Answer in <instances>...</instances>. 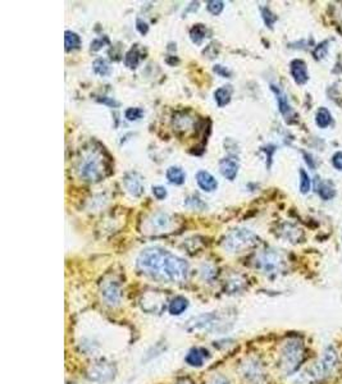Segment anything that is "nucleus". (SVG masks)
I'll use <instances>...</instances> for the list:
<instances>
[{"instance_id":"obj_1","label":"nucleus","mask_w":342,"mask_h":384,"mask_svg":"<svg viewBox=\"0 0 342 384\" xmlns=\"http://www.w3.org/2000/svg\"><path fill=\"white\" fill-rule=\"evenodd\" d=\"M137 268L149 277L167 283H181L189 275L187 261L162 247L141 251L137 257Z\"/></svg>"},{"instance_id":"obj_25","label":"nucleus","mask_w":342,"mask_h":384,"mask_svg":"<svg viewBox=\"0 0 342 384\" xmlns=\"http://www.w3.org/2000/svg\"><path fill=\"white\" fill-rule=\"evenodd\" d=\"M187 306H189V301L185 299V297H176V299H173L170 303V313L172 315H179V314H182L186 309H187Z\"/></svg>"},{"instance_id":"obj_4","label":"nucleus","mask_w":342,"mask_h":384,"mask_svg":"<svg viewBox=\"0 0 342 384\" xmlns=\"http://www.w3.org/2000/svg\"><path fill=\"white\" fill-rule=\"evenodd\" d=\"M104 160L95 151L86 154L85 157L81 158L77 166L80 178L87 182H99L100 179L104 178Z\"/></svg>"},{"instance_id":"obj_12","label":"nucleus","mask_w":342,"mask_h":384,"mask_svg":"<svg viewBox=\"0 0 342 384\" xmlns=\"http://www.w3.org/2000/svg\"><path fill=\"white\" fill-rule=\"evenodd\" d=\"M290 72L292 76L293 81L297 85H305L309 81V73H308V67L304 60L301 59H295L290 64Z\"/></svg>"},{"instance_id":"obj_32","label":"nucleus","mask_w":342,"mask_h":384,"mask_svg":"<svg viewBox=\"0 0 342 384\" xmlns=\"http://www.w3.org/2000/svg\"><path fill=\"white\" fill-rule=\"evenodd\" d=\"M332 165L337 170H342V151H337L332 157Z\"/></svg>"},{"instance_id":"obj_6","label":"nucleus","mask_w":342,"mask_h":384,"mask_svg":"<svg viewBox=\"0 0 342 384\" xmlns=\"http://www.w3.org/2000/svg\"><path fill=\"white\" fill-rule=\"evenodd\" d=\"M337 362H339V355L337 351L335 350L333 346H328L324 352H323L322 360L319 361V365L314 369L316 378L322 379L324 377H329L332 374L335 369L337 368Z\"/></svg>"},{"instance_id":"obj_20","label":"nucleus","mask_w":342,"mask_h":384,"mask_svg":"<svg viewBox=\"0 0 342 384\" xmlns=\"http://www.w3.org/2000/svg\"><path fill=\"white\" fill-rule=\"evenodd\" d=\"M92 69H94L96 75L101 76V77H108V76H111L112 73L111 64H109L107 59L104 58L95 59L94 63H92Z\"/></svg>"},{"instance_id":"obj_22","label":"nucleus","mask_w":342,"mask_h":384,"mask_svg":"<svg viewBox=\"0 0 342 384\" xmlns=\"http://www.w3.org/2000/svg\"><path fill=\"white\" fill-rule=\"evenodd\" d=\"M206 32H208L206 27L201 25V23H198V25H195L193 28L190 29V39H191L194 44L200 45L202 40L206 37Z\"/></svg>"},{"instance_id":"obj_33","label":"nucleus","mask_w":342,"mask_h":384,"mask_svg":"<svg viewBox=\"0 0 342 384\" xmlns=\"http://www.w3.org/2000/svg\"><path fill=\"white\" fill-rule=\"evenodd\" d=\"M214 72L217 73V75L222 76V77H226V79H228V77L231 76V71H229V69L219 64L214 65Z\"/></svg>"},{"instance_id":"obj_18","label":"nucleus","mask_w":342,"mask_h":384,"mask_svg":"<svg viewBox=\"0 0 342 384\" xmlns=\"http://www.w3.org/2000/svg\"><path fill=\"white\" fill-rule=\"evenodd\" d=\"M232 88L231 86H223L215 90L214 92V100L219 108H223L231 101Z\"/></svg>"},{"instance_id":"obj_9","label":"nucleus","mask_w":342,"mask_h":384,"mask_svg":"<svg viewBox=\"0 0 342 384\" xmlns=\"http://www.w3.org/2000/svg\"><path fill=\"white\" fill-rule=\"evenodd\" d=\"M123 185L131 195L135 197H140L145 192V186L142 183V178L140 174L135 172L127 173L123 178Z\"/></svg>"},{"instance_id":"obj_16","label":"nucleus","mask_w":342,"mask_h":384,"mask_svg":"<svg viewBox=\"0 0 342 384\" xmlns=\"http://www.w3.org/2000/svg\"><path fill=\"white\" fill-rule=\"evenodd\" d=\"M315 191L324 201H328V200L333 199L336 195V190L332 183L326 182V181H323V179L319 178H316L315 181Z\"/></svg>"},{"instance_id":"obj_11","label":"nucleus","mask_w":342,"mask_h":384,"mask_svg":"<svg viewBox=\"0 0 342 384\" xmlns=\"http://www.w3.org/2000/svg\"><path fill=\"white\" fill-rule=\"evenodd\" d=\"M244 375L253 384H263L264 371L261 365L255 360H249L244 364Z\"/></svg>"},{"instance_id":"obj_28","label":"nucleus","mask_w":342,"mask_h":384,"mask_svg":"<svg viewBox=\"0 0 342 384\" xmlns=\"http://www.w3.org/2000/svg\"><path fill=\"white\" fill-rule=\"evenodd\" d=\"M185 205L187 208L195 209V210H204L206 208L205 202L201 201V200L198 197V196H189L185 201Z\"/></svg>"},{"instance_id":"obj_10","label":"nucleus","mask_w":342,"mask_h":384,"mask_svg":"<svg viewBox=\"0 0 342 384\" xmlns=\"http://www.w3.org/2000/svg\"><path fill=\"white\" fill-rule=\"evenodd\" d=\"M271 88L272 91L274 92V95H276V99H277L280 113L284 115V118L287 122H290L291 118L296 117V114H295V111L292 110V108H291L290 103H288V99H287L286 94H285V92L276 85H272Z\"/></svg>"},{"instance_id":"obj_35","label":"nucleus","mask_w":342,"mask_h":384,"mask_svg":"<svg viewBox=\"0 0 342 384\" xmlns=\"http://www.w3.org/2000/svg\"><path fill=\"white\" fill-rule=\"evenodd\" d=\"M105 43H108V39H95L91 43V50L92 52H98V50H100L101 48H103V45H104Z\"/></svg>"},{"instance_id":"obj_31","label":"nucleus","mask_w":342,"mask_h":384,"mask_svg":"<svg viewBox=\"0 0 342 384\" xmlns=\"http://www.w3.org/2000/svg\"><path fill=\"white\" fill-rule=\"evenodd\" d=\"M153 195L155 196V199L164 200L167 197V189L163 186H154Z\"/></svg>"},{"instance_id":"obj_19","label":"nucleus","mask_w":342,"mask_h":384,"mask_svg":"<svg viewBox=\"0 0 342 384\" xmlns=\"http://www.w3.org/2000/svg\"><path fill=\"white\" fill-rule=\"evenodd\" d=\"M205 354H208L204 350L200 349H194L187 354L186 356V362L190 365V366H195V368H199L201 366L202 362H204V357H205Z\"/></svg>"},{"instance_id":"obj_26","label":"nucleus","mask_w":342,"mask_h":384,"mask_svg":"<svg viewBox=\"0 0 342 384\" xmlns=\"http://www.w3.org/2000/svg\"><path fill=\"white\" fill-rule=\"evenodd\" d=\"M312 187V179L309 174L304 169H300V191L301 193H308Z\"/></svg>"},{"instance_id":"obj_36","label":"nucleus","mask_w":342,"mask_h":384,"mask_svg":"<svg viewBox=\"0 0 342 384\" xmlns=\"http://www.w3.org/2000/svg\"><path fill=\"white\" fill-rule=\"evenodd\" d=\"M99 101H100V103H103V104H105V105H109V107H111V108L119 107V103L114 100L113 98H103V99H99Z\"/></svg>"},{"instance_id":"obj_24","label":"nucleus","mask_w":342,"mask_h":384,"mask_svg":"<svg viewBox=\"0 0 342 384\" xmlns=\"http://www.w3.org/2000/svg\"><path fill=\"white\" fill-rule=\"evenodd\" d=\"M139 63H140V52H139V49L135 46V48H131V49L126 53L124 65L130 69H135L137 68Z\"/></svg>"},{"instance_id":"obj_23","label":"nucleus","mask_w":342,"mask_h":384,"mask_svg":"<svg viewBox=\"0 0 342 384\" xmlns=\"http://www.w3.org/2000/svg\"><path fill=\"white\" fill-rule=\"evenodd\" d=\"M315 123L319 128H327L329 124L332 123V115H331V111L327 108L323 107L316 111Z\"/></svg>"},{"instance_id":"obj_5","label":"nucleus","mask_w":342,"mask_h":384,"mask_svg":"<svg viewBox=\"0 0 342 384\" xmlns=\"http://www.w3.org/2000/svg\"><path fill=\"white\" fill-rule=\"evenodd\" d=\"M255 267L267 275H274L284 271L285 260L276 251L267 250L257 255L255 259Z\"/></svg>"},{"instance_id":"obj_27","label":"nucleus","mask_w":342,"mask_h":384,"mask_svg":"<svg viewBox=\"0 0 342 384\" xmlns=\"http://www.w3.org/2000/svg\"><path fill=\"white\" fill-rule=\"evenodd\" d=\"M206 9L213 16H218L222 13V10L225 9V3L219 1V0H209V1H206Z\"/></svg>"},{"instance_id":"obj_14","label":"nucleus","mask_w":342,"mask_h":384,"mask_svg":"<svg viewBox=\"0 0 342 384\" xmlns=\"http://www.w3.org/2000/svg\"><path fill=\"white\" fill-rule=\"evenodd\" d=\"M196 183L205 192H213L218 189V181L206 170H199L196 173Z\"/></svg>"},{"instance_id":"obj_29","label":"nucleus","mask_w":342,"mask_h":384,"mask_svg":"<svg viewBox=\"0 0 342 384\" xmlns=\"http://www.w3.org/2000/svg\"><path fill=\"white\" fill-rule=\"evenodd\" d=\"M124 117L131 122L139 121L143 117V110L141 108H128L127 110L124 111Z\"/></svg>"},{"instance_id":"obj_3","label":"nucleus","mask_w":342,"mask_h":384,"mask_svg":"<svg viewBox=\"0 0 342 384\" xmlns=\"http://www.w3.org/2000/svg\"><path fill=\"white\" fill-rule=\"evenodd\" d=\"M257 241H259L257 236L253 233L250 229L237 228L226 236L222 242V246L229 252L238 254V252H244L249 248L254 247L255 245H257Z\"/></svg>"},{"instance_id":"obj_7","label":"nucleus","mask_w":342,"mask_h":384,"mask_svg":"<svg viewBox=\"0 0 342 384\" xmlns=\"http://www.w3.org/2000/svg\"><path fill=\"white\" fill-rule=\"evenodd\" d=\"M172 227V218L166 213H155L147 219L146 229L151 235H162L164 232H170Z\"/></svg>"},{"instance_id":"obj_37","label":"nucleus","mask_w":342,"mask_h":384,"mask_svg":"<svg viewBox=\"0 0 342 384\" xmlns=\"http://www.w3.org/2000/svg\"><path fill=\"white\" fill-rule=\"evenodd\" d=\"M212 384H228V381L226 379V378L218 377L217 379H214V382H213Z\"/></svg>"},{"instance_id":"obj_34","label":"nucleus","mask_w":342,"mask_h":384,"mask_svg":"<svg viewBox=\"0 0 342 384\" xmlns=\"http://www.w3.org/2000/svg\"><path fill=\"white\" fill-rule=\"evenodd\" d=\"M136 28L137 31L141 33V35H146L147 31H149V25L146 22H143L142 20L136 21Z\"/></svg>"},{"instance_id":"obj_21","label":"nucleus","mask_w":342,"mask_h":384,"mask_svg":"<svg viewBox=\"0 0 342 384\" xmlns=\"http://www.w3.org/2000/svg\"><path fill=\"white\" fill-rule=\"evenodd\" d=\"M64 45L67 52L80 49V46H81V37L76 32H73V31H65Z\"/></svg>"},{"instance_id":"obj_8","label":"nucleus","mask_w":342,"mask_h":384,"mask_svg":"<svg viewBox=\"0 0 342 384\" xmlns=\"http://www.w3.org/2000/svg\"><path fill=\"white\" fill-rule=\"evenodd\" d=\"M101 297L104 299L105 302L111 306L119 305L122 300L121 286L115 279H104L101 283Z\"/></svg>"},{"instance_id":"obj_15","label":"nucleus","mask_w":342,"mask_h":384,"mask_svg":"<svg viewBox=\"0 0 342 384\" xmlns=\"http://www.w3.org/2000/svg\"><path fill=\"white\" fill-rule=\"evenodd\" d=\"M238 163L236 160L229 159V158H225L221 160L219 163V169H221L222 176L226 177L228 181H233L238 174Z\"/></svg>"},{"instance_id":"obj_2","label":"nucleus","mask_w":342,"mask_h":384,"mask_svg":"<svg viewBox=\"0 0 342 384\" xmlns=\"http://www.w3.org/2000/svg\"><path fill=\"white\" fill-rule=\"evenodd\" d=\"M304 358H305V349H304L303 342L296 338L287 341L281 351V370L284 371L285 374H292L300 368Z\"/></svg>"},{"instance_id":"obj_30","label":"nucleus","mask_w":342,"mask_h":384,"mask_svg":"<svg viewBox=\"0 0 342 384\" xmlns=\"http://www.w3.org/2000/svg\"><path fill=\"white\" fill-rule=\"evenodd\" d=\"M261 14H263V20H264V22H265V25L272 28L274 25V22L277 21V17L274 16L271 10L268 9V8H263V9H261Z\"/></svg>"},{"instance_id":"obj_13","label":"nucleus","mask_w":342,"mask_h":384,"mask_svg":"<svg viewBox=\"0 0 342 384\" xmlns=\"http://www.w3.org/2000/svg\"><path fill=\"white\" fill-rule=\"evenodd\" d=\"M88 377L92 381L104 382L114 377V368L107 362H98L96 365L91 366L88 371Z\"/></svg>"},{"instance_id":"obj_17","label":"nucleus","mask_w":342,"mask_h":384,"mask_svg":"<svg viewBox=\"0 0 342 384\" xmlns=\"http://www.w3.org/2000/svg\"><path fill=\"white\" fill-rule=\"evenodd\" d=\"M166 177L168 179V182L172 183V185L176 186H181L185 183L186 181V174L185 172L182 170V168H179V166H170L166 172Z\"/></svg>"}]
</instances>
